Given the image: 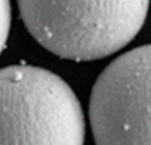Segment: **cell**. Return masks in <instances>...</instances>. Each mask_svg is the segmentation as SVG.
<instances>
[{
	"instance_id": "277c9868",
	"label": "cell",
	"mask_w": 151,
	"mask_h": 145,
	"mask_svg": "<svg viewBox=\"0 0 151 145\" xmlns=\"http://www.w3.org/2000/svg\"><path fill=\"white\" fill-rule=\"evenodd\" d=\"M11 27V2L0 0V53L6 45V39Z\"/></svg>"
},
{
	"instance_id": "3957f363",
	"label": "cell",
	"mask_w": 151,
	"mask_h": 145,
	"mask_svg": "<svg viewBox=\"0 0 151 145\" xmlns=\"http://www.w3.org/2000/svg\"><path fill=\"white\" fill-rule=\"evenodd\" d=\"M89 123L100 145H151V44L103 70L92 88Z\"/></svg>"
},
{
	"instance_id": "7a4b0ae2",
	"label": "cell",
	"mask_w": 151,
	"mask_h": 145,
	"mask_svg": "<svg viewBox=\"0 0 151 145\" xmlns=\"http://www.w3.org/2000/svg\"><path fill=\"white\" fill-rule=\"evenodd\" d=\"M83 142V111L67 82L38 67L0 70V145Z\"/></svg>"
},
{
	"instance_id": "6da1fadb",
	"label": "cell",
	"mask_w": 151,
	"mask_h": 145,
	"mask_svg": "<svg viewBox=\"0 0 151 145\" xmlns=\"http://www.w3.org/2000/svg\"><path fill=\"white\" fill-rule=\"evenodd\" d=\"M29 33L71 60L103 59L133 41L150 0H17Z\"/></svg>"
}]
</instances>
